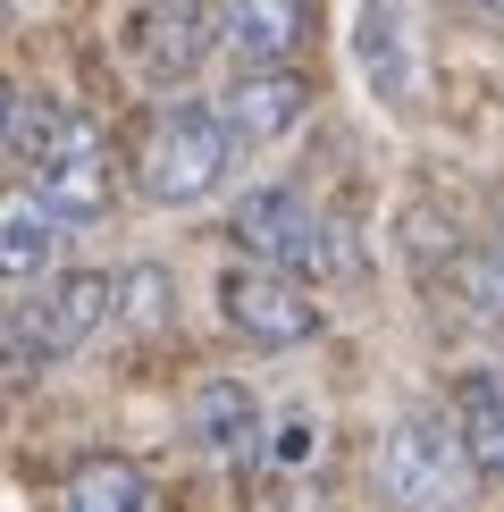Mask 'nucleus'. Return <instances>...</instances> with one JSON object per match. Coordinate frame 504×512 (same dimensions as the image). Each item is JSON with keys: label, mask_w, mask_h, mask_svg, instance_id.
I'll return each instance as SVG.
<instances>
[{"label": "nucleus", "mask_w": 504, "mask_h": 512, "mask_svg": "<svg viewBox=\"0 0 504 512\" xmlns=\"http://www.w3.org/2000/svg\"><path fill=\"white\" fill-rule=\"evenodd\" d=\"M370 487L387 512H471L479 496V471L462 454V429L454 412H395L370 445Z\"/></svg>", "instance_id": "nucleus-1"}, {"label": "nucleus", "mask_w": 504, "mask_h": 512, "mask_svg": "<svg viewBox=\"0 0 504 512\" xmlns=\"http://www.w3.org/2000/svg\"><path fill=\"white\" fill-rule=\"evenodd\" d=\"M236 118H227V101H177V110L152 118V135H143V160H135V194L152 210H194L210 202L227 177H236Z\"/></svg>", "instance_id": "nucleus-2"}, {"label": "nucleus", "mask_w": 504, "mask_h": 512, "mask_svg": "<svg viewBox=\"0 0 504 512\" xmlns=\"http://www.w3.org/2000/svg\"><path fill=\"white\" fill-rule=\"evenodd\" d=\"M118 319V277L110 269H68V277H42V286L0 319V378L9 370H51L76 345H93L101 328Z\"/></svg>", "instance_id": "nucleus-3"}, {"label": "nucleus", "mask_w": 504, "mask_h": 512, "mask_svg": "<svg viewBox=\"0 0 504 512\" xmlns=\"http://www.w3.org/2000/svg\"><path fill=\"white\" fill-rule=\"evenodd\" d=\"M17 160H26L34 194L59 210V219H101L118 202V160L101 143L93 118L76 110H26V135H17Z\"/></svg>", "instance_id": "nucleus-4"}, {"label": "nucleus", "mask_w": 504, "mask_h": 512, "mask_svg": "<svg viewBox=\"0 0 504 512\" xmlns=\"http://www.w3.org/2000/svg\"><path fill=\"white\" fill-rule=\"evenodd\" d=\"M227 244H236L244 261H269V269L303 277V286L345 269V236H336L294 185H252V194L227 210Z\"/></svg>", "instance_id": "nucleus-5"}, {"label": "nucleus", "mask_w": 504, "mask_h": 512, "mask_svg": "<svg viewBox=\"0 0 504 512\" xmlns=\"http://www.w3.org/2000/svg\"><path fill=\"white\" fill-rule=\"evenodd\" d=\"M219 319L261 353H294L320 336V303L303 294V277L269 269V261H227L219 269Z\"/></svg>", "instance_id": "nucleus-6"}, {"label": "nucleus", "mask_w": 504, "mask_h": 512, "mask_svg": "<svg viewBox=\"0 0 504 512\" xmlns=\"http://www.w3.org/2000/svg\"><path fill=\"white\" fill-rule=\"evenodd\" d=\"M126 42H135V68L152 84H185V76H202L210 42H227V9H210V0H143Z\"/></svg>", "instance_id": "nucleus-7"}, {"label": "nucleus", "mask_w": 504, "mask_h": 512, "mask_svg": "<svg viewBox=\"0 0 504 512\" xmlns=\"http://www.w3.org/2000/svg\"><path fill=\"white\" fill-rule=\"evenodd\" d=\"M353 68L387 110H420V42L412 0H353Z\"/></svg>", "instance_id": "nucleus-8"}, {"label": "nucleus", "mask_w": 504, "mask_h": 512, "mask_svg": "<svg viewBox=\"0 0 504 512\" xmlns=\"http://www.w3.org/2000/svg\"><path fill=\"white\" fill-rule=\"evenodd\" d=\"M311 110V84L294 76V68H244L236 84H227V118H236V135L244 143H278L294 135Z\"/></svg>", "instance_id": "nucleus-9"}, {"label": "nucleus", "mask_w": 504, "mask_h": 512, "mask_svg": "<svg viewBox=\"0 0 504 512\" xmlns=\"http://www.w3.org/2000/svg\"><path fill=\"white\" fill-rule=\"evenodd\" d=\"M59 210L34 194V185H17V194H0V277L9 286H42L51 277V252H59Z\"/></svg>", "instance_id": "nucleus-10"}, {"label": "nucleus", "mask_w": 504, "mask_h": 512, "mask_svg": "<svg viewBox=\"0 0 504 512\" xmlns=\"http://www.w3.org/2000/svg\"><path fill=\"white\" fill-rule=\"evenodd\" d=\"M303 0H227V51L244 68H286L303 51Z\"/></svg>", "instance_id": "nucleus-11"}, {"label": "nucleus", "mask_w": 504, "mask_h": 512, "mask_svg": "<svg viewBox=\"0 0 504 512\" xmlns=\"http://www.w3.org/2000/svg\"><path fill=\"white\" fill-rule=\"evenodd\" d=\"M261 403H252V387H236V378H210V387H194V437L210 462H252V445H261Z\"/></svg>", "instance_id": "nucleus-12"}, {"label": "nucleus", "mask_w": 504, "mask_h": 512, "mask_svg": "<svg viewBox=\"0 0 504 512\" xmlns=\"http://www.w3.org/2000/svg\"><path fill=\"white\" fill-rule=\"evenodd\" d=\"M454 429H462V454L471 471L504 487V370H471L454 378Z\"/></svg>", "instance_id": "nucleus-13"}, {"label": "nucleus", "mask_w": 504, "mask_h": 512, "mask_svg": "<svg viewBox=\"0 0 504 512\" xmlns=\"http://www.w3.org/2000/svg\"><path fill=\"white\" fill-rule=\"evenodd\" d=\"M59 512H152V479L126 454H84L68 471V504Z\"/></svg>", "instance_id": "nucleus-14"}, {"label": "nucleus", "mask_w": 504, "mask_h": 512, "mask_svg": "<svg viewBox=\"0 0 504 512\" xmlns=\"http://www.w3.org/2000/svg\"><path fill=\"white\" fill-rule=\"evenodd\" d=\"M160 311H168V277L160 269H126L118 277V319H126V328H152Z\"/></svg>", "instance_id": "nucleus-15"}, {"label": "nucleus", "mask_w": 504, "mask_h": 512, "mask_svg": "<svg viewBox=\"0 0 504 512\" xmlns=\"http://www.w3.org/2000/svg\"><path fill=\"white\" fill-rule=\"evenodd\" d=\"M471 286H479V303H488V311L504 319V219H496V236H488V252H479Z\"/></svg>", "instance_id": "nucleus-16"}, {"label": "nucleus", "mask_w": 504, "mask_h": 512, "mask_svg": "<svg viewBox=\"0 0 504 512\" xmlns=\"http://www.w3.org/2000/svg\"><path fill=\"white\" fill-rule=\"evenodd\" d=\"M17 135H26V93H17V84L0 76V152H9Z\"/></svg>", "instance_id": "nucleus-17"}, {"label": "nucleus", "mask_w": 504, "mask_h": 512, "mask_svg": "<svg viewBox=\"0 0 504 512\" xmlns=\"http://www.w3.org/2000/svg\"><path fill=\"white\" fill-rule=\"evenodd\" d=\"M261 512H328V504H320V496H311V487H278V496H269Z\"/></svg>", "instance_id": "nucleus-18"}, {"label": "nucleus", "mask_w": 504, "mask_h": 512, "mask_svg": "<svg viewBox=\"0 0 504 512\" xmlns=\"http://www.w3.org/2000/svg\"><path fill=\"white\" fill-rule=\"evenodd\" d=\"M462 9H471V17H488V26L504 34V0H462Z\"/></svg>", "instance_id": "nucleus-19"}]
</instances>
